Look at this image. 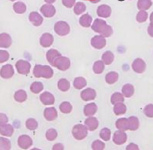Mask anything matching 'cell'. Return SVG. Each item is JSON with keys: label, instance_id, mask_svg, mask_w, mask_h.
I'll list each match as a JSON object with an SVG mask.
<instances>
[{"label": "cell", "instance_id": "6da1fadb", "mask_svg": "<svg viewBox=\"0 0 153 150\" xmlns=\"http://www.w3.org/2000/svg\"><path fill=\"white\" fill-rule=\"evenodd\" d=\"M91 27L94 32L105 38L109 37L113 34L111 26L108 25L106 22L102 19H95Z\"/></svg>", "mask_w": 153, "mask_h": 150}, {"label": "cell", "instance_id": "7a4b0ae2", "mask_svg": "<svg viewBox=\"0 0 153 150\" xmlns=\"http://www.w3.org/2000/svg\"><path fill=\"white\" fill-rule=\"evenodd\" d=\"M54 71L50 66L36 65L33 70V74L36 78L49 79L53 77Z\"/></svg>", "mask_w": 153, "mask_h": 150}, {"label": "cell", "instance_id": "3957f363", "mask_svg": "<svg viewBox=\"0 0 153 150\" xmlns=\"http://www.w3.org/2000/svg\"><path fill=\"white\" fill-rule=\"evenodd\" d=\"M52 66L62 71H66L71 66V61L68 57L62 56L57 57Z\"/></svg>", "mask_w": 153, "mask_h": 150}, {"label": "cell", "instance_id": "277c9868", "mask_svg": "<svg viewBox=\"0 0 153 150\" xmlns=\"http://www.w3.org/2000/svg\"><path fill=\"white\" fill-rule=\"evenodd\" d=\"M87 127L82 124H77L73 128L72 133L74 137L76 140H83L88 134Z\"/></svg>", "mask_w": 153, "mask_h": 150}, {"label": "cell", "instance_id": "5b68a950", "mask_svg": "<svg viewBox=\"0 0 153 150\" xmlns=\"http://www.w3.org/2000/svg\"><path fill=\"white\" fill-rule=\"evenodd\" d=\"M54 29L57 35L64 36L70 33L71 28L70 25L66 22L59 21L55 24Z\"/></svg>", "mask_w": 153, "mask_h": 150}, {"label": "cell", "instance_id": "8992f818", "mask_svg": "<svg viewBox=\"0 0 153 150\" xmlns=\"http://www.w3.org/2000/svg\"><path fill=\"white\" fill-rule=\"evenodd\" d=\"M17 71L22 74H27L29 73L31 68V65L29 62L23 60H20L15 65Z\"/></svg>", "mask_w": 153, "mask_h": 150}, {"label": "cell", "instance_id": "52a82bcc", "mask_svg": "<svg viewBox=\"0 0 153 150\" xmlns=\"http://www.w3.org/2000/svg\"><path fill=\"white\" fill-rule=\"evenodd\" d=\"M91 45L93 47L97 49H101L105 47L106 45V39L102 36H96L91 39Z\"/></svg>", "mask_w": 153, "mask_h": 150}, {"label": "cell", "instance_id": "ba28073f", "mask_svg": "<svg viewBox=\"0 0 153 150\" xmlns=\"http://www.w3.org/2000/svg\"><path fill=\"white\" fill-rule=\"evenodd\" d=\"M40 12L45 18H50L53 17L56 13V10L54 5L51 4H45L40 9Z\"/></svg>", "mask_w": 153, "mask_h": 150}, {"label": "cell", "instance_id": "9c48e42d", "mask_svg": "<svg viewBox=\"0 0 153 150\" xmlns=\"http://www.w3.org/2000/svg\"><path fill=\"white\" fill-rule=\"evenodd\" d=\"M18 145L23 149H27L30 148L33 144L31 138L27 135H21L18 140Z\"/></svg>", "mask_w": 153, "mask_h": 150}, {"label": "cell", "instance_id": "30bf717a", "mask_svg": "<svg viewBox=\"0 0 153 150\" xmlns=\"http://www.w3.org/2000/svg\"><path fill=\"white\" fill-rule=\"evenodd\" d=\"M53 35L49 33H44L39 39V43L43 47L47 48L51 46L54 42Z\"/></svg>", "mask_w": 153, "mask_h": 150}, {"label": "cell", "instance_id": "8fae6325", "mask_svg": "<svg viewBox=\"0 0 153 150\" xmlns=\"http://www.w3.org/2000/svg\"><path fill=\"white\" fill-rule=\"evenodd\" d=\"M145 62L141 58H137L133 62L132 67L134 71L138 74H142L145 71L146 69Z\"/></svg>", "mask_w": 153, "mask_h": 150}, {"label": "cell", "instance_id": "7c38bea8", "mask_svg": "<svg viewBox=\"0 0 153 150\" xmlns=\"http://www.w3.org/2000/svg\"><path fill=\"white\" fill-rule=\"evenodd\" d=\"M97 14L101 18H108L110 17L112 10L110 6L106 4H102L98 6L97 9Z\"/></svg>", "mask_w": 153, "mask_h": 150}, {"label": "cell", "instance_id": "4fadbf2b", "mask_svg": "<svg viewBox=\"0 0 153 150\" xmlns=\"http://www.w3.org/2000/svg\"><path fill=\"white\" fill-rule=\"evenodd\" d=\"M127 140L126 134L123 131H117L114 133L113 141L115 144L121 145L126 143Z\"/></svg>", "mask_w": 153, "mask_h": 150}, {"label": "cell", "instance_id": "5bb4252c", "mask_svg": "<svg viewBox=\"0 0 153 150\" xmlns=\"http://www.w3.org/2000/svg\"><path fill=\"white\" fill-rule=\"evenodd\" d=\"M14 74V69L10 64L4 65L0 70V75L3 79H10L13 77Z\"/></svg>", "mask_w": 153, "mask_h": 150}, {"label": "cell", "instance_id": "9a60e30c", "mask_svg": "<svg viewBox=\"0 0 153 150\" xmlns=\"http://www.w3.org/2000/svg\"><path fill=\"white\" fill-rule=\"evenodd\" d=\"M96 97V91L94 89L91 88H87L81 92V98L85 101L94 100Z\"/></svg>", "mask_w": 153, "mask_h": 150}, {"label": "cell", "instance_id": "2e32d148", "mask_svg": "<svg viewBox=\"0 0 153 150\" xmlns=\"http://www.w3.org/2000/svg\"><path fill=\"white\" fill-rule=\"evenodd\" d=\"M40 101L44 105H50L55 103V98L53 95L50 92L45 91L40 95Z\"/></svg>", "mask_w": 153, "mask_h": 150}, {"label": "cell", "instance_id": "e0dca14e", "mask_svg": "<svg viewBox=\"0 0 153 150\" xmlns=\"http://www.w3.org/2000/svg\"><path fill=\"white\" fill-rule=\"evenodd\" d=\"M30 21L36 27H39L43 23L44 19L42 16L37 12H32L29 16Z\"/></svg>", "mask_w": 153, "mask_h": 150}, {"label": "cell", "instance_id": "ac0fdd59", "mask_svg": "<svg viewBox=\"0 0 153 150\" xmlns=\"http://www.w3.org/2000/svg\"><path fill=\"white\" fill-rule=\"evenodd\" d=\"M44 117L48 121H53L58 116L57 111L54 107L47 108L44 110Z\"/></svg>", "mask_w": 153, "mask_h": 150}, {"label": "cell", "instance_id": "d6986e66", "mask_svg": "<svg viewBox=\"0 0 153 150\" xmlns=\"http://www.w3.org/2000/svg\"><path fill=\"white\" fill-rule=\"evenodd\" d=\"M12 39L9 34L3 33L0 34V48H8L12 44Z\"/></svg>", "mask_w": 153, "mask_h": 150}, {"label": "cell", "instance_id": "ffe728a7", "mask_svg": "<svg viewBox=\"0 0 153 150\" xmlns=\"http://www.w3.org/2000/svg\"><path fill=\"white\" fill-rule=\"evenodd\" d=\"M117 128L119 131H125L129 130L130 125H129V120L128 118H121L118 119L116 123Z\"/></svg>", "mask_w": 153, "mask_h": 150}, {"label": "cell", "instance_id": "44dd1931", "mask_svg": "<svg viewBox=\"0 0 153 150\" xmlns=\"http://www.w3.org/2000/svg\"><path fill=\"white\" fill-rule=\"evenodd\" d=\"M85 124L87 129L90 131H94L99 126V122L96 117H90L87 118L85 121Z\"/></svg>", "mask_w": 153, "mask_h": 150}, {"label": "cell", "instance_id": "7402d4cb", "mask_svg": "<svg viewBox=\"0 0 153 150\" xmlns=\"http://www.w3.org/2000/svg\"><path fill=\"white\" fill-rule=\"evenodd\" d=\"M61 56H62L61 53L56 49H51L47 52V60L51 65H53L55 60Z\"/></svg>", "mask_w": 153, "mask_h": 150}, {"label": "cell", "instance_id": "603a6c76", "mask_svg": "<svg viewBox=\"0 0 153 150\" xmlns=\"http://www.w3.org/2000/svg\"><path fill=\"white\" fill-rule=\"evenodd\" d=\"M97 109V106L95 103H90L85 106L84 114L86 116H91L96 114Z\"/></svg>", "mask_w": 153, "mask_h": 150}, {"label": "cell", "instance_id": "cb8c5ba5", "mask_svg": "<svg viewBox=\"0 0 153 150\" xmlns=\"http://www.w3.org/2000/svg\"><path fill=\"white\" fill-rule=\"evenodd\" d=\"M92 20V17L87 13L82 15L79 19V22L82 27H91Z\"/></svg>", "mask_w": 153, "mask_h": 150}, {"label": "cell", "instance_id": "d4e9b609", "mask_svg": "<svg viewBox=\"0 0 153 150\" xmlns=\"http://www.w3.org/2000/svg\"><path fill=\"white\" fill-rule=\"evenodd\" d=\"M14 130L10 124H5L0 127V134L2 136L11 137L13 134Z\"/></svg>", "mask_w": 153, "mask_h": 150}, {"label": "cell", "instance_id": "484cf974", "mask_svg": "<svg viewBox=\"0 0 153 150\" xmlns=\"http://www.w3.org/2000/svg\"><path fill=\"white\" fill-rule=\"evenodd\" d=\"M102 59L104 64L109 65L113 62L114 60V55L112 52L107 51L103 53L102 56Z\"/></svg>", "mask_w": 153, "mask_h": 150}, {"label": "cell", "instance_id": "4316f807", "mask_svg": "<svg viewBox=\"0 0 153 150\" xmlns=\"http://www.w3.org/2000/svg\"><path fill=\"white\" fill-rule=\"evenodd\" d=\"M123 95L126 98L131 97L134 93V86L130 84H126L123 86L122 89Z\"/></svg>", "mask_w": 153, "mask_h": 150}, {"label": "cell", "instance_id": "83f0119b", "mask_svg": "<svg viewBox=\"0 0 153 150\" xmlns=\"http://www.w3.org/2000/svg\"><path fill=\"white\" fill-rule=\"evenodd\" d=\"M152 4V0H138L137 8L140 10H149Z\"/></svg>", "mask_w": 153, "mask_h": 150}, {"label": "cell", "instance_id": "f1b7e54d", "mask_svg": "<svg viewBox=\"0 0 153 150\" xmlns=\"http://www.w3.org/2000/svg\"><path fill=\"white\" fill-rule=\"evenodd\" d=\"M73 85L74 88L76 89H82L86 86L87 82L83 77H77L74 79Z\"/></svg>", "mask_w": 153, "mask_h": 150}, {"label": "cell", "instance_id": "f546056e", "mask_svg": "<svg viewBox=\"0 0 153 150\" xmlns=\"http://www.w3.org/2000/svg\"><path fill=\"white\" fill-rule=\"evenodd\" d=\"M119 75L117 72H110L106 74L105 76V80L108 84H114L117 81Z\"/></svg>", "mask_w": 153, "mask_h": 150}, {"label": "cell", "instance_id": "4dcf8cb0", "mask_svg": "<svg viewBox=\"0 0 153 150\" xmlns=\"http://www.w3.org/2000/svg\"><path fill=\"white\" fill-rule=\"evenodd\" d=\"M27 94L25 91L19 90L15 92L14 95V98L16 101L20 103H22L26 101L27 99Z\"/></svg>", "mask_w": 153, "mask_h": 150}, {"label": "cell", "instance_id": "1f68e13d", "mask_svg": "<svg viewBox=\"0 0 153 150\" xmlns=\"http://www.w3.org/2000/svg\"><path fill=\"white\" fill-rule=\"evenodd\" d=\"M127 108L123 103H118L115 105L114 112L116 115H120L125 114L126 112Z\"/></svg>", "mask_w": 153, "mask_h": 150}, {"label": "cell", "instance_id": "d6a6232c", "mask_svg": "<svg viewBox=\"0 0 153 150\" xmlns=\"http://www.w3.org/2000/svg\"><path fill=\"white\" fill-rule=\"evenodd\" d=\"M105 68V65L103 62L100 60L96 61L94 64L93 71L96 74H100L103 72Z\"/></svg>", "mask_w": 153, "mask_h": 150}, {"label": "cell", "instance_id": "836d02e7", "mask_svg": "<svg viewBox=\"0 0 153 150\" xmlns=\"http://www.w3.org/2000/svg\"><path fill=\"white\" fill-rule=\"evenodd\" d=\"M58 88L62 91H67L71 88L70 82L65 79H62L58 81Z\"/></svg>", "mask_w": 153, "mask_h": 150}, {"label": "cell", "instance_id": "e575fe53", "mask_svg": "<svg viewBox=\"0 0 153 150\" xmlns=\"http://www.w3.org/2000/svg\"><path fill=\"white\" fill-rule=\"evenodd\" d=\"M86 10L85 4L82 2H77L74 5V11L77 15H79L83 13Z\"/></svg>", "mask_w": 153, "mask_h": 150}, {"label": "cell", "instance_id": "d590c367", "mask_svg": "<svg viewBox=\"0 0 153 150\" xmlns=\"http://www.w3.org/2000/svg\"><path fill=\"white\" fill-rule=\"evenodd\" d=\"M44 85L40 82H35L30 85V90L31 92L35 94H38L43 91Z\"/></svg>", "mask_w": 153, "mask_h": 150}, {"label": "cell", "instance_id": "8d00e7d4", "mask_svg": "<svg viewBox=\"0 0 153 150\" xmlns=\"http://www.w3.org/2000/svg\"><path fill=\"white\" fill-rule=\"evenodd\" d=\"M124 97L120 92H115L111 96V102L112 105H116L117 103H123L124 102Z\"/></svg>", "mask_w": 153, "mask_h": 150}, {"label": "cell", "instance_id": "74e56055", "mask_svg": "<svg viewBox=\"0 0 153 150\" xmlns=\"http://www.w3.org/2000/svg\"><path fill=\"white\" fill-rule=\"evenodd\" d=\"M128 119L130 125L129 130L131 131L137 130L139 126V120L138 118L136 117H130Z\"/></svg>", "mask_w": 153, "mask_h": 150}, {"label": "cell", "instance_id": "f35d334b", "mask_svg": "<svg viewBox=\"0 0 153 150\" xmlns=\"http://www.w3.org/2000/svg\"><path fill=\"white\" fill-rule=\"evenodd\" d=\"M59 108H60V111L62 113L67 114L71 112L73 107L70 102L65 101V102H62L60 105Z\"/></svg>", "mask_w": 153, "mask_h": 150}, {"label": "cell", "instance_id": "ab89813d", "mask_svg": "<svg viewBox=\"0 0 153 150\" xmlns=\"http://www.w3.org/2000/svg\"><path fill=\"white\" fill-rule=\"evenodd\" d=\"M11 143L8 139L3 137H0V150H10Z\"/></svg>", "mask_w": 153, "mask_h": 150}, {"label": "cell", "instance_id": "60d3db41", "mask_svg": "<svg viewBox=\"0 0 153 150\" xmlns=\"http://www.w3.org/2000/svg\"><path fill=\"white\" fill-rule=\"evenodd\" d=\"M26 125L28 130L34 131L37 128L38 123L36 120L34 118H30L26 121Z\"/></svg>", "mask_w": 153, "mask_h": 150}, {"label": "cell", "instance_id": "b9f144b4", "mask_svg": "<svg viewBox=\"0 0 153 150\" xmlns=\"http://www.w3.org/2000/svg\"><path fill=\"white\" fill-rule=\"evenodd\" d=\"M111 135V131L107 128H103L100 132V137L105 141H108L110 140Z\"/></svg>", "mask_w": 153, "mask_h": 150}, {"label": "cell", "instance_id": "7bdbcfd3", "mask_svg": "<svg viewBox=\"0 0 153 150\" xmlns=\"http://www.w3.org/2000/svg\"><path fill=\"white\" fill-rule=\"evenodd\" d=\"M148 13L145 10H140L137 13L136 16V20L138 22L142 23L145 22L148 19Z\"/></svg>", "mask_w": 153, "mask_h": 150}, {"label": "cell", "instance_id": "ee69618b", "mask_svg": "<svg viewBox=\"0 0 153 150\" xmlns=\"http://www.w3.org/2000/svg\"><path fill=\"white\" fill-rule=\"evenodd\" d=\"M57 132L55 129H50L47 131L46 137L49 141H53L56 139L57 137Z\"/></svg>", "mask_w": 153, "mask_h": 150}, {"label": "cell", "instance_id": "f6af8a7d", "mask_svg": "<svg viewBox=\"0 0 153 150\" xmlns=\"http://www.w3.org/2000/svg\"><path fill=\"white\" fill-rule=\"evenodd\" d=\"M13 9L17 13H23L26 11V6L23 3L17 2L13 5Z\"/></svg>", "mask_w": 153, "mask_h": 150}, {"label": "cell", "instance_id": "bcb514c9", "mask_svg": "<svg viewBox=\"0 0 153 150\" xmlns=\"http://www.w3.org/2000/svg\"><path fill=\"white\" fill-rule=\"evenodd\" d=\"M105 146V143L99 140L94 141L91 145L92 149L94 150H103Z\"/></svg>", "mask_w": 153, "mask_h": 150}, {"label": "cell", "instance_id": "7dc6e473", "mask_svg": "<svg viewBox=\"0 0 153 150\" xmlns=\"http://www.w3.org/2000/svg\"><path fill=\"white\" fill-rule=\"evenodd\" d=\"M144 113L147 117L150 118L153 117V105L149 104L145 107L143 110Z\"/></svg>", "mask_w": 153, "mask_h": 150}, {"label": "cell", "instance_id": "c3c4849f", "mask_svg": "<svg viewBox=\"0 0 153 150\" xmlns=\"http://www.w3.org/2000/svg\"><path fill=\"white\" fill-rule=\"evenodd\" d=\"M10 54L5 50H0V63H3L8 61Z\"/></svg>", "mask_w": 153, "mask_h": 150}, {"label": "cell", "instance_id": "681fc988", "mask_svg": "<svg viewBox=\"0 0 153 150\" xmlns=\"http://www.w3.org/2000/svg\"><path fill=\"white\" fill-rule=\"evenodd\" d=\"M76 0H62V4L68 8H71L75 4Z\"/></svg>", "mask_w": 153, "mask_h": 150}, {"label": "cell", "instance_id": "f907efd6", "mask_svg": "<svg viewBox=\"0 0 153 150\" xmlns=\"http://www.w3.org/2000/svg\"><path fill=\"white\" fill-rule=\"evenodd\" d=\"M8 122V118L5 114L0 113V127L6 124Z\"/></svg>", "mask_w": 153, "mask_h": 150}, {"label": "cell", "instance_id": "816d5d0a", "mask_svg": "<svg viewBox=\"0 0 153 150\" xmlns=\"http://www.w3.org/2000/svg\"><path fill=\"white\" fill-rule=\"evenodd\" d=\"M126 150H139V148H138V146L137 145H136L134 143H131L128 145L126 147Z\"/></svg>", "mask_w": 153, "mask_h": 150}, {"label": "cell", "instance_id": "f5cc1de1", "mask_svg": "<svg viewBox=\"0 0 153 150\" xmlns=\"http://www.w3.org/2000/svg\"><path fill=\"white\" fill-rule=\"evenodd\" d=\"M148 34L150 36L153 38V22H151L147 29Z\"/></svg>", "mask_w": 153, "mask_h": 150}, {"label": "cell", "instance_id": "db71d44e", "mask_svg": "<svg viewBox=\"0 0 153 150\" xmlns=\"http://www.w3.org/2000/svg\"><path fill=\"white\" fill-rule=\"evenodd\" d=\"M63 145L61 143H56L53 146V150H64Z\"/></svg>", "mask_w": 153, "mask_h": 150}, {"label": "cell", "instance_id": "11a10c76", "mask_svg": "<svg viewBox=\"0 0 153 150\" xmlns=\"http://www.w3.org/2000/svg\"><path fill=\"white\" fill-rule=\"evenodd\" d=\"M45 2L47 3L48 4H52L54 3L55 2L56 0H44Z\"/></svg>", "mask_w": 153, "mask_h": 150}, {"label": "cell", "instance_id": "9f6ffc18", "mask_svg": "<svg viewBox=\"0 0 153 150\" xmlns=\"http://www.w3.org/2000/svg\"><path fill=\"white\" fill-rule=\"evenodd\" d=\"M90 1L93 3H97L100 1L101 0H90Z\"/></svg>", "mask_w": 153, "mask_h": 150}, {"label": "cell", "instance_id": "6f0895ef", "mask_svg": "<svg viewBox=\"0 0 153 150\" xmlns=\"http://www.w3.org/2000/svg\"><path fill=\"white\" fill-rule=\"evenodd\" d=\"M150 20L151 22H153V11L150 15Z\"/></svg>", "mask_w": 153, "mask_h": 150}, {"label": "cell", "instance_id": "680465c9", "mask_svg": "<svg viewBox=\"0 0 153 150\" xmlns=\"http://www.w3.org/2000/svg\"><path fill=\"white\" fill-rule=\"evenodd\" d=\"M119 1H123V0H119Z\"/></svg>", "mask_w": 153, "mask_h": 150}, {"label": "cell", "instance_id": "91938a15", "mask_svg": "<svg viewBox=\"0 0 153 150\" xmlns=\"http://www.w3.org/2000/svg\"><path fill=\"white\" fill-rule=\"evenodd\" d=\"M12 1H13V0H12Z\"/></svg>", "mask_w": 153, "mask_h": 150}]
</instances>
